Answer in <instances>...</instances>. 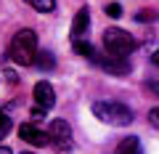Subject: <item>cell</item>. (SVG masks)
Here are the masks:
<instances>
[{
  "mask_svg": "<svg viewBox=\"0 0 159 154\" xmlns=\"http://www.w3.org/2000/svg\"><path fill=\"white\" fill-rule=\"evenodd\" d=\"M8 56L19 64V67H32L34 56H37V35L32 29H19L13 35L11 45H8Z\"/></svg>",
  "mask_w": 159,
  "mask_h": 154,
  "instance_id": "cell-1",
  "label": "cell"
},
{
  "mask_svg": "<svg viewBox=\"0 0 159 154\" xmlns=\"http://www.w3.org/2000/svg\"><path fill=\"white\" fill-rule=\"evenodd\" d=\"M93 114H96L101 122H106V125H114V128H125L133 122V109L127 106V104L122 101H96L93 104Z\"/></svg>",
  "mask_w": 159,
  "mask_h": 154,
  "instance_id": "cell-2",
  "label": "cell"
},
{
  "mask_svg": "<svg viewBox=\"0 0 159 154\" xmlns=\"http://www.w3.org/2000/svg\"><path fill=\"white\" fill-rule=\"evenodd\" d=\"M138 43L133 40V35L125 32V29L119 27H111L103 32V48H106V53H111V56H127L130 51H135Z\"/></svg>",
  "mask_w": 159,
  "mask_h": 154,
  "instance_id": "cell-3",
  "label": "cell"
},
{
  "mask_svg": "<svg viewBox=\"0 0 159 154\" xmlns=\"http://www.w3.org/2000/svg\"><path fill=\"white\" fill-rule=\"evenodd\" d=\"M48 138L56 149H69L72 146V125L66 120H53L48 128Z\"/></svg>",
  "mask_w": 159,
  "mask_h": 154,
  "instance_id": "cell-4",
  "label": "cell"
},
{
  "mask_svg": "<svg viewBox=\"0 0 159 154\" xmlns=\"http://www.w3.org/2000/svg\"><path fill=\"white\" fill-rule=\"evenodd\" d=\"M32 98H34V104H37V106L51 109L53 104H56V91H53V85H51L48 80H40L37 85L32 88Z\"/></svg>",
  "mask_w": 159,
  "mask_h": 154,
  "instance_id": "cell-5",
  "label": "cell"
},
{
  "mask_svg": "<svg viewBox=\"0 0 159 154\" xmlns=\"http://www.w3.org/2000/svg\"><path fill=\"white\" fill-rule=\"evenodd\" d=\"M98 67L111 72V74H127L130 72V58L127 56H111L109 53L106 58H98Z\"/></svg>",
  "mask_w": 159,
  "mask_h": 154,
  "instance_id": "cell-6",
  "label": "cell"
},
{
  "mask_svg": "<svg viewBox=\"0 0 159 154\" xmlns=\"http://www.w3.org/2000/svg\"><path fill=\"white\" fill-rule=\"evenodd\" d=\"M19 136H21V141H27V143H32V146H48L51 143V138H48V133H43L40 128H34V125H21L19 128Z\"/></svg>",
  "mask_w": 159,
  "mask_h": 154,
  "instance_id": "cell-7",
  "label": "cell"
},
{
  "mask_svg": "<svg viewBox=\"0 0 159 154\" xmlns=\"http://www.w3.org/2000/svg\"><path fill=\"white\" fill-rule=\"evenodd\" d=\"M88 27H90V13H88V8H80L74 13V21H72V37L74 40H82Z\"/></svg>",
  "mask_w": 159,
  "mask_h": 154,
  "instance_id": "cell-8",
  "label": "cell"
},
{
  "mask_svg": "<svg viewBox=\"0 0 159 154\" xmlns=\"http://www.w3.org/2000/svg\"><path fill=\"white\" fill-rule=\"evenodd\" d=\"M74 53L82 56V58H88V61H93V64H98V53L88 40H74Z\"/></svg>",
  "mask_w": 159,
  "mask_h": 154,
  "instance_id": "cell-9",
  "label": "cell"
},
{
  "mask_svg": "<svg viewBox=\"0 0 159 154\" xmlns=\"http://www.w3.org/2000/svg\"><path fill=\"white\" fill-rule=\"evenodd\" d=\"M117 154H141V141H138L135 136H127L119 141L117 146Z\"/></svg>",
  "mask_w": 159,
  "mask_h": 154,
  "instance_id": "cell-10",
  "label": "cell"
},
{
  "mask_svg": "<svg viewBox=\"0 0 159 154\" xmlns=\"http://www.w3.org/2000/svg\"><path fill=\"white\" fill-rule=\"evenodd\" d=\"M53 64H56V61H53V53L51 51H37V56H34V67H37V69H45V72H48V69H53Z\"/></svg>",
  "mask_w": 159,
  "mask_h": 154,
  "instance_id": "cell-11",
  "label": "cell"
},
{
  "mask_svg": "<svg viewBox=\"0 0 159 154\" xmlns=\"http://www.w3.org/2000/svg\"><path fill=\"white\" fill-rule=\"evenodd\" d=\"M24 3H29V6H32L34 11H40V13H51L53 8H56V0H24Z\"/></svg>",
  "mask_w": 159,
  "mask_h": 154,
  "instance_id": "cell-12",
  "label": "cell"
},
{
  "mask_svg": "<svg viewBox=\"0 0 159 154\" xmlns=\"http://www.w3.org/2000/svg\"><path fill=\"white\" fill-rule=\"evenodd\" d=\"M135 21H157V13L148 11V8H143V11L135 13Z\"/></svg>",
  "mask_w": 159,
  "mask_h": 154,
  "instance_id": "cell-13",
  "label": "cell"
},
{
  "mask_svg": "<svg viewBox=\"0 0 159 154\" xmlns=\"http://www.w3.org/2000/svg\"><path fill=\"white\" fill-rule=\"evenodd\" d=\"M106 16H111V19H119V16H122L119 3H109V6H106Z\"/></svg>",
  "mask_w": 159,
  "mask_h": 154,
  "instance_id": "cell-14",
  "label": "cell"
},
{
  "mask_svg": "<svg viewBox=\"0 0 159 154\" xmlns=\"http://www.w3.org/2000/svg\"><path fill=\"white\" fill-rule=\"evenodd\" d=\"M148 122H151V125L159 130V106H154L151 112H148Z\"/></svg>",
  "mask_w": 159,
  "mask_h": 154,
  "instance_id": "cell-15",
  "label": "cell"
},
{
  "mask_svg": "<svg viewBox=\"0 0 159 154\" xmlns=\"http://www.w3.org/2000/svg\"><path fill=\"white\" fill-rule=\"evenodd\" d=\"M8 130H11V120L6 117V120H0V138H6Z\"/></svg>",
  "mask_w": 159,
  "mask_h": 154,
  "instance_id": "cell-16",
  "label": "cell"
},
{
  "mask_svg": "<svg viewBox=\"0 0 159 154\" xmlns=\"http://www.w3.org/2000/svg\"><path fill=\"white\" fill-rule=\"evenodd\" d=\"M151 61H154V64H157V67H159V51H154V56H151Z\"/></svg>",
  "mask_w": 159,
  "mask_h": 154,
  "instance_id": "cell-17",
  "label": "cell"
},
{
  "mask_svg": "<svg viewBox=\"0 0 159 154\" xmlns=\"http://www.w3.org/2000/svg\"><path fill=\"white\" fill-rule=\"evenodd\" d=\"M0 154H13V152H11L8 146H0Z\"/></svg>",
  "mask_w": 159,
  "mask_h": 154,
  "instance_id": "cell-18",
  "label": "cell"
},
{
  "mask_svg": "<svg viewBox=\"0 0 159 154\" xmlns=\"http://www.w3.org/2000/svg\"><path fill=\"white\" fill-rule=\"evenodd\" d=\"M0 120H6V112H3V109H0Z\"/></svg>",
  "mask_w": 159,
  "mask_h": 154,
  "instance_id": "cell-19",
  "label": "cell"
},
{
  "mask_svg": "<svg viewBox=\"0 0 159 154\" xmlns=\"http://www.w3.org/2000/svg\"><path fill=\"white\" fill-rule=\"evenodd\" d=\"M21 154H34V152H21Z\"/></svg>",
  "mask_w": 159,
  "mask_h": 154,
  "instance_id": "cell-20",
  "label": "cell"
}]
</instances>
